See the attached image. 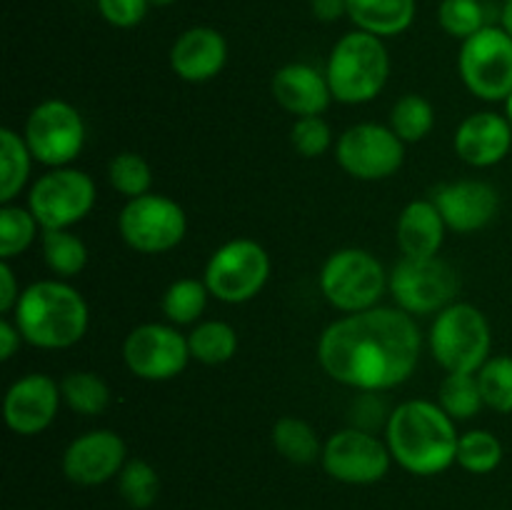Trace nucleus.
<instances>
[{"instance_id":"f257e3e1","label":"nucleus","mask_w":512,"mask_h":510,"mask_svg":"<svg viewBox=\"0 0 512 510\" xmlns=\"http://www.w3.org/2000/svg\"><path fill=\"white\" fill-rule=\"evenodd\" d=\"M423 335L413 315L375 308L333 320L318 340V363L328 378L360 393L398 388L415 373Z\"/></svg>"},{"instance_id":"f03ea898","label":"nucleus","mask_w":512,"mask_h":510,"mask_svg":"<svg viewBox=\"0 0 512 510\" xmlns=\"http://www.w3.org/2000/svg\"><path fill=\"white\" fill-rule=\"evenodd\" d=\"M458 428L455 420L430 400H405L388 413L385 443L393 463L410 475L430 478L455 465L458 455Z\"/></svg>"},{"instance_id":"7ed1b4c3","label":"nucleus","mask_w":512,"mask_h":510,"mask_svg":"<svg viewBox=\"0 0 512 510\" xmlns=\"http://www.w3.org/2000/svg\"><path fill=\"white\" fill-rule=\"evenodd\" d=\"M13 320L25 343L40 350H65L85 338L90 310L80 290L60 278H48L23 288Z\"/></svg>"},{"instance_id":"20e7f679","label":"nucleus","mask_w":512,"mask_h":510,"mask_svg":"<svg viewBox=\"0 0 512 510\" xmlns=\"http://www.w3.org/2000/svg\"><path fill=\"white\" fill-rule=\"evenodd\" d=\"M325 78L333 98L345 105H363L378 98L390 78V55L383 38L365 30L345 33L330 50Z\"/></svg>"},{"instance_id":"39448f33","label":"nucleus","mask_w":512,"mask_h":510,"mask_svg":"<svg viewBox=\"0 0 512 510\" xmlns=\"http://www.w3.org/2000/svg\"><path fill=\"white\" fill-rule=\"evenodd\" d=\"M428 343L435 363L445 373H478L490 358L493 330L483 310L455 300L435 315Z\"/></svg>"},{"instance_id":"423d86ee","label":"nucleus","mask_w":512,"mask_h":510,"mask_svg":"<svg viewBox=\"0 0 512 510\" xmlns=\"http://www.w3.org/2000/svg\"><path fill=\"white\" fill-rule=\"evenodd\" d=\"M320 293L340 313H363L378 305L388 288V273L370 250L340 248L320 268Z\"/></svg>"},{"instance_id":"0eeeda50","label":"nucleus","mask_w":512,"mask_h":510,"mask_svg":"<svg viewBox=\"0 0 512 510\" xmlns=\"http://www.w3.org/2000/svg\"><path fill=\"white\" fill-rule=\"evenodd\" d=\"M270 270H273L270 255L258 240L233 238L210 255L203 280L210 290V298L240 305L260 295L270 280Z\"/></svg>"},{"instance_id":"6e6552de","label":"nucleus","mask_w":512,"mask_h":510,"mask_svg":"<svg viewBox=\"0 0 512 510\" xmlns=\"http://www.w3.org/2000/svg\"><path fill=\"white\" fill-rule=\"evenodd\" d=\"M388 290L395 308L408 315H438L455 303L460 290V275L448 260L435 258H400L388 275Z\"/></svg>"},{"instance_id":"1a4fd4ad","label":"nucleus","mask_w":512,"mask_h":510,"mask_svg":"<svg viewBox=\"0 0 512 510\" xmlns=\"http://www.w3.org/2000/svg\"><path fill=\"white\" fill-rule=\"evenodd\" d=\"M118 230L128 248L143 255H160L183 243L188 233V215L183 205L168 195L145 193L123 205Z\"/></svg>"},{"instance_id":"9d476101","label":"nucleus","mask_w":512,"mask_h":510,"mask_svg":"<svg viewBox=\"0 0 512 510\" xmlns=\"http://www.w3.org/2000/svg\"><path fill=\"white\" fill-rule=\"evenodd\" d=\"M95 180L78 168H50L28 193V208L43 230H70L93 210Z\"/></svg>"},{"instance_id":"9b49d317","label":"nucleus","mask_w":512,"mask_h":510,"mask_svg":"<svg viewBox=\"0 0 512 510\" xmlns=\"http://www.w3.org/2000/svg\"><path fill=\"white\" fill-rule=\"evenodd\" d=\"M23 138L45 168H65L85 148V120L73 103L48 98L30 110Z\"/></svg>"},{"instance_id":"f8f14e48","label":"nucleus","mask_w":512,"mask_h":510,"mask_svg":"<svg viewBox=\"0 0 512 510\" xmlns=\"http://www.w3.org/2000/svg\"><path fill=\"white\" fill-rule=\"evenodd\" d=\"M458 70L475 98L500 103L512 93V38L500 25H485L463 40Z\"/></svg>"},{"instance_id":"ddd939ff","label":"nucleus","mask_w":512,"mask_h":510,"mask_svg":"<svg viewBox=\"0 0 512 510\" xmlns=\"http://www.w3.org/2000/svg\"><path fill=\"white\" fill-rule=\"evenodd\" d=\"M320 465L343 485H373L388 475L393 455L378 435L350 425L325 440Z\"/></svg>"},{"instance_id":"4468645a","label":"nucleus","mask_w":512,"mask_h":510,"mask_svg":"<svg viewBox=\"0 0 512 510\" xmlns=\"http://www.w3.org/2000/svg\"><path fill=\"white\" fill-rule=\"evenodd\" d=\"M123 360L135 378L163 383L178 378L193 358L188 335L173 323H143L125 335Z\"/></svg>"},{"instance_id":"2eb2a0df","label":"nucleus","mask_w":512,"mask_h":510,"mask_svg":"<svg viewBox=\"0 0 512 510\" xmlns=\"http://www.w3.org/2000/svg\"><path fill=\"white\" fill-rule=\"evenodd\" d=\"M335 160L355 180H385L405 163V143L390 125H350L335 143Z\"/></svg>"},{"instance_id":"dca6fc26","label":"nucleus","mask_w":512,"mask_h":510,"mask_svg":"<svg viewBox=\"0 0 512 510\" xmlns=\"http://www.w3.org/2000/svg\"><path fill=\"white\" fill-rule=\"evenodd\" d=\"M128 463V445L115 430L98 428L78 435L68 443L60 458L63 475L80 488L110 483Z\"/></svg>"},{"instance_id":"f3484780","label":"nucleus","mask_w":512,"mask_h":510,"mask_svg":"<svg viewBox=\"0 0 512 510\" xmlns=\"http://www.w3.org/2000/svg\"><path fill=\"white\" fill-rule=\"evenodd\" d=\"M63 393L60 383L45 373H28L15 380L3 400L5 425L15 435H38L58 418Z\"/></svg>"},{"instance_id":"a211bd4d","label":"nucleus","mask_w":512,"mask_h":510,"mask_svg":"<svg viewBox=\"0 0 512 510\" xmlns=\"http://www.w3.org/2000/svg\"><path fill=\"white\" fill-rule=\"evenodd\" d=\"M433 203L438 205L448 230L468 235L493 223L500 208V195L485 180H455L435 190Z\"/></svg>"},{"instance_id":"6ab92c4d","label":"nucleus","mask_w":512,"mask_h":510,"mask_svg":"<svg viewBox=\"0 0 512 510\" xmlns=\"http://www.w3.org/2000/svg\"><path fill=\"white\" fill-rule=\"evenodd\" d=\"M453 148L463 163L473 168H493L508 158L512 148V125L493 110L470 113L453 135Z\"/></svg>"},{"instance_id":"aec40b11","label":"nucleus","mask_w":512,"mask_h":510,"mask_svg":"<svg viewBox=\"0 0 512 510\" xmlns=\"http://www.w3.org/2000/svg\"><path fill=\"white\" fill-rule=\"evenodd\" d=\"M228 63V40L210 25L183 30L170 48V68L185 83H208Z\"/></svg>"},{"instance_id":"412c9836","label":"nucleus","mask_w":512,"mask_h":510,"mask_svg":"<svg viewBox=\"0 0 512 510\" xmlns=\"http://www.w3.org/2000/svg\"><path fill=\"white\" fill-rule=\"evenodd\" d=\"M270 90H273L275 103L295 118L323 115L330 100H335L325 73L308 63H288L275 70Z\"/></svg>"},{"instance_id":"4be33fe9","label":"nucleus","mask_w":512,"mask_h":510,"mask_svg":"<svg viewBox=\"0 0 512 510\" xmlns=\"http://www.w3.org/2000/svg\"><path fill=\"white\" fill-rule=\"evenodd\" d=\"M445 225L438 205L430 200H410L398 218L395 240L405 258H435L445 243Z\"/></svg>"},{"instance_id":"5701e85b","label":"nucleus","mask_w":512,"mask_h":510,"mask_svg":"<svg viewBox=\"0 0 512 510\" xmlns=\"http://www.w3.org/2000/svg\"><path fill=\"white\" fill-rule=\"evenodd\" d=\"M348 18L378 38L405 33L415 20V0H348Z\"/></svg>"},{"instance_id":"b1692460","label":"nucleus","mask_w":512,"mask_h":510,"mask_svg":"<svg viewBox=\"0 0 512 510\" xmlns=\"http://www.w3.org/2000/svg\"><path fill=\"white\" fill-rule=\"evenodd\" d=\"M270 440H273V448L278 450L280 458L293 465L318 463L325 445L320 443L313 425L303 418H295V415H283L280 420H275Z\"/></svg>"},{"instance_id":"393cba45","label":"nucleus","mask_w":512,"mask_h":510,"mask_svg":"<svg viewBox=\"0 0 512 510\" xmlns=\"http://www.w3.org/2000/svg\"><path fill=\"white\" fill-rule=\"evenodd\" d=\"M33 160L23 133L0 128V203H13L18 198L30 178Z\"/></svg>"},{"instance_id":"a878e982","label":"nucleus","mask_w":512,"mask_h":510,"mask_svg":"<svg viewBox=\"0 0 512 510\" xmlns=\"http://www.w3.org/2000/svg\"><path fill=\"white\" fill-rule=\"evenodd\" d=\"M238 333L225 320H203L188 333L190 358L203 365H223L238 353Z\"/></svg>"},{"instance_id":"bb28decb","label":"nucleus","mask_w":512,"mask_h":510,"mask_svg":"<svg viewBox=\"0 0 512 510\" xmlns=\"http://www.w3.org/2000/svg\"><path fill=\"white\" fill-rule=\"evenodd\" d=\"M43 260L60 280L75 278L88 265V245L73 230H43L40 233Z\"/></svg>"},{"instance_id":"cd10ccee","label":"nucleus","mask_w":512,"mask_h":510,"mask_svg":"<svg viewBox=\"0 0 512 510\" xmlns=\"http://www.w3.org/2000/svg\"><path fill=\"white\" fill-rule=\"evenodd\" d=\"M60 393H63V403L73 413L88 415V418L105 413L110 405L108 383L93 370H73L65 375L60 380Z\"/></svg>"},{"instance_id":"c85d7f7f","label":"nucleus","mask_w":512,"mask_h":510,"mask_svg":"<svg viewBox=\"0 0 512 510\" xmlns=\"http://www.w3.org/2000/svg\"><path fill=\"white\" fill-rule=\"evenodd\" d=\"M210 290L205 280L198 278H178L165 288L160 308H163L165 318L173 325H193L200 320L208 305Z\"/></svg>"},{"instance_id":"c756f323","label":"nucleus","mask_w":512,"mask_h":510,"mask_svg":"<svg viewBox=\"0 0 512 510\" xmlns=\"http://www.w3.org/2000/svg\"><path fill=\"white\" fill-rule=\"evenodd\" d=\"M43 233L28 205H0V260H13L23 255Z\"/></svg>"},{"instance_id":"7c9ffc66","label":"nucleus","mask_w":512,"mask_h":510,"mask_svg":"<svg viewBox=\"0 0 512 510\" xmlns=\"http://www.w3.org/2000/svg\"><path fill=\"white\" fill-rule=\"evenodd\" d=\"M390 128L403 143H420L435 128L433 103L418 93L403 95L390 110Z\"/></svg>"},{"instance_id":"2f4dec72","label":"nucleus","mask_w":512,"mask_h":510,"mask_svg":"<svg viewBox=\"0 0 512 510\" xmlns=\"http://www.w3.org/2000/svg\"><path fill=\"white\" fill-rule=\"evenodd\" d=\"M115 485H118V495L123 498V503L133 510L153 508L160 495L158 470L143 458H128V463L115 478Z\"/></svg>"},{"instance_id":"473e14b6","label":"nucleus","mask_w":512,"mask_h":510,"mask_svg":"<svg viewBox=\"0 0 512 510\" xmlns=\"http://www.w3.org/2000/svg\"><path fill=\"white\" fill-rule=\"evenodd\" d=\"M438 405L458 423L470 420L485 408L483 393H480L478 373H448L440 383Z\"/></svg>"},{"instance_id":"72a5a7b5","label":"nucleus","mask_w":512,"mask_h":510,"mask_svg":"<svg viewBox=\"0 0 512 510\" xmlns=\"http://www.w3.org/2000/svg\"><path fill=\"white\" fill-rule=\"evenodd\" d=\"M503 443L495 433L490 430H468V433L460 435L458 440V455H455V465L465 470V473L473 475H488L493 470H498V465L503 463Z\"/></svg>"},{"instance_id":"f704fd0d","label":"nucleus","mask_w":512,"mask_h":510,"mask_svg":"<svg viewBox=\"0 0 512 510\" xmlns=\"http://www.w3.org/2000/svg\"><path fill=\"white\" fill-rule=\"evenodd\" d=\"M108 180L115 193L123 195L125 200H133L150 193L153 170H150L148 160L143 155L125 150V153L113 155V160L108 163Z\"/></svg>"},{"instance_id":"c9c22d12","label":"nucleus","mask_w":512,"mask_h":510,"mask_svg":"<svg viewBox=\"0 0 512 510\" xmlns=\"http://www.w3.org/2000/svg\"><path fill=\"white\" fill-rule=\"evenodd\" d=\"M478 383L485 408L503 415L512 413V355H490L478 370Z\"/></svg>"},{"instance_id":"e433bc0d","label":"nucleus","mask_w":512,"mask_h":510,"mask_svg":"<svg viewBox=\"0 0 512 510\" xmlns=\"http://www.w3.org/2000/svg\"><path fill=\"white\" fill-rule=\"evenodd\" d=\"M438 23L453 38L468 40L485 28V8L480 0H443Z\"/></svg>"},{"instance_id":"4c0bfd02","label":"nucleus","mask_w":512,"mask_h":510,"mask_svg":"<svg viewBox=\"0 0 512 510\" xmlns=\"http://www.w3.org/2000/svg\"><path fill=\"white\" fill-rule=\"evenodd\" d=\"M290 145L303 158H320L333 145V130L325 123L323 115L295 118L293 128H290Z\"/></svg>"},{"instance_id":"58836bf2","label":"nucleus","mask_w":512,"mask_h":510,"mask_svg":"<svg viewBox=\"0 0 512 510\" xmlns=\"http://www.w3.org/2000/svg\"><path fill=\"white\" fill-rule=\"evenodd\" d=\"M148 0H98V10L113 28H135L148 13Z\"/></svg>"},{"instance_id":"ea45409f","label":"nucleus","mask_w":512,"mask_h":510,"mask_svg":"<svg viewBox=\"0 0 512 510\" xmlns=\"http://www.w3.org/2000/svg\"><path fill=\"white\" fill-rule=\"evenodd\" d=\"M20 293H23V290H20L10 260H0V313L13 315L15 305H18L20 300Z\"/></svg>"},{"instance_id":"a19ab883","label":"nucleus","mask_w":512,"mask_h":510,"mask_svg":"<svg viewBox=\"0 0 512 510\" xmlns=\"http://www.w3.org/2000/svg\"><path fill=\"white\" fill-rule=\"evenodd\" d=\"M20 343H23V333H20V328L15 325V320L5 315V318L0 320V360L13 358L15 350L20 348Z\"/></svg>"},{"instance_id":"79ce46f5","label":"nucleus","mask_w":512,"mask_h":510,"mask_svg":"<svg viewBox=\"0 0 512 510\" xmlns=\"http://www.w3.org/2000/svg\"><path fill=\"white\" fill-rule=\"evenodd\" d=\"M310 10L323 23H335L348 15V0H310Z\"/></svg>"},{"instance_id":"37998d69","label":"nucleus","mask_w":512,"mask_h":510,"mask_svg":"<svg viewBox=\"0 0 512 510\" xmlns=\"http://www.w3.org/2000/svg\"><path fill=\"white\" fill-rule=\"evenodd\" d=\"M500 28L512 38V0H505L503 10H500Z\"/></svg>"},{"instance_id":"c03bdc74","label":"nucleus","mask_w":512,"mask_h":510,"mask_svg":"<svg viewBox=\"0 0 512 510\" xmlns=\"http://www.w3.org/2000/svg\"><path fill=\"white\" fill-rule=\"evenodd\" d=\"M503 103H505V118H508L510 125H512V93L503 100Z\"/></svg>"},{"instance_id":"a18cd8bd","label":"nucleus","mask_w":512,"mask_h":510,"mask_svg":"<svg viewBox=\"0 0 512 510\" xmlns=\"http://www.w3.org/2000/svg\"><path fill=\"white\" fill-rule=\"evenodd\" d=\"M150 5H158V8H168V5H173L175 0H148Z\"/></svg>"}]
</instances>
